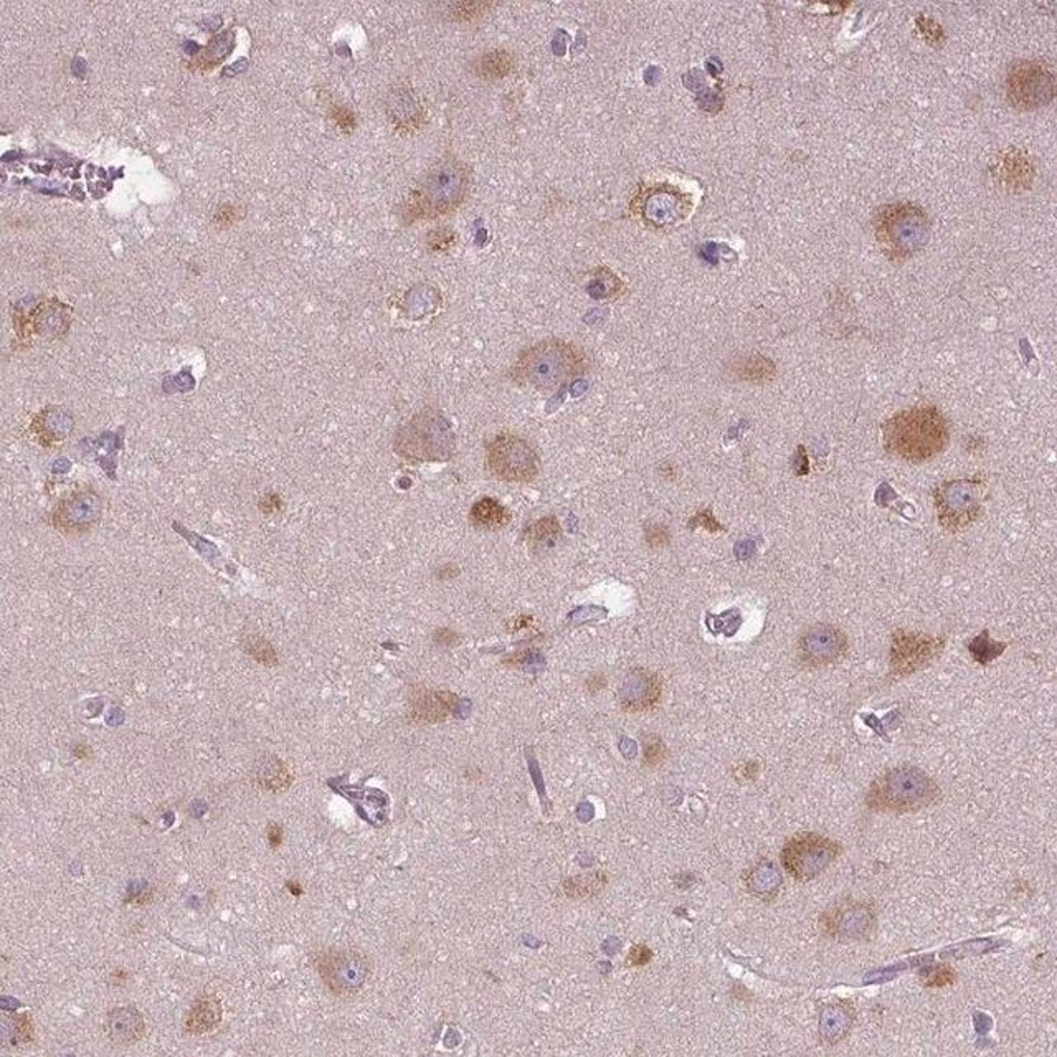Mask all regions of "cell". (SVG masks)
Here are the masks:
<instances>
[{"label": "cell", "instance_id": "6da1fadb", "mask_svg": "<svg viewBox=\"0 0 1057 1057\" xmlns=\"http://www.w3.org/2000/svg\"><path fill=\"white\" fill-rule=\"evenodd\" d=\"M472 186V169L464 160L446 154L422 176L401 205V222L413 225L456 212Z\"/></svg>", "mask_w": 1057, "mask_h": 1057}, {"label": "cell", "instance_id": "7a4b0ae2", "mask_svg": "<svg viewBox=\"0 0 1057 1057\" xmlns=\"http://www.w3.org/2000/svg\"><path fill=\"white\" fill-rule=\"evenodd\" d=\"M882 440L889 454L909 462H924L942 453L950 442V427L935 407L899 412L882 423Z\"/></svg>", "mask_w": 1057, "mask_h": 1057}, {"label": "cell", "instance_id": "3957f363", "mask_svg": "<svg viewBox=\"0 0 1057 1057\" xmlns=\"http://www.w3.org/2000/svg\"><path fill=\"white\" fill-rule=\"evenodd\" d=\"M586 367L588 361L580 347L562 339H545L519 354L511 377L535 391H552L580 377Z\"/></svg>", "mask_w": 1057, "mask_h": 1057}, {"label": "cell", "instance_id": "277c9868", "mask_svg": "<svg viewBox=\"0 0 1057 1057\" xmlns=\"http://www.w3.org/2000/svg\"><path fill=\"white\" fill-rule=\"evenodd\" d=\"M940 798V788L930 775L912 765L890 768L878 777L866 795V805L879 813H915Z\"/></svg>", "mask_w": 1057, "mask_h": 1057}, {"label": "cell", "instance_id": "5b68a950", "mask_svg": "<svg viewBox=\"0 0 1057 1057\" xmlns=\"http://www.w3.org/2000/svg\"><path fill=\"white\" fill-rule=\"evenodd\" d=\"M874 231L889 259L906 261L927 245L930 219L919 205H886L874 219Z\"/></svg>", "mask_w": 1057, "mask_h": 1057}, {"label": "cell", "instance_id": "8992f818", "mask_svg": "<svg viewBox=\"0 0 1057 1057\" xmlns=\"http://www.w3.org/2000/svg\"><path fill=\"white\" fill-rule=\"evenodd\" d=\"M395 452L413 462H443L454 452V433L450 422L438 410H422L399 428Z\"/></svg>", "mask_w": 1057, "mask_h": 1057}, {"label": "cell", "instance_id": "52a82bcc", "mask_svg": "<svg viewBox=\"0 0 1057 1057\" xmlns=\"http://www.w3.org/2000/svg\"><path fill=\"white\" fill-rule=\"evenodd\" d=\"M985 480L947 481L935 489V511L939 523L950 533H960L973 524L981 514Z\"/></svg>", "mask_w": 1057, "mask_h": 1057}, {"label": "cell", "instance_id": "ba28073f", "mask_svg": "<svg viewBox=\"0 0 1057 1057\" xmlns=\"http://www.w3.org/2000/svg\"><path fill=\"white\" fill-rule=\"evenodd\" d=\"M314 963L329 991L344 998L359 993L372 973V960L359 949H328Z\"/></svg>", "mask_w": 1057, "mask_h": 1057}, {"label": "cell", "instance_id": "9c48e42d", "mask_svg": "<svg viewBox=\"0 0 1057 1057\" xmlns=\"http://www.w3.org/2000/svg\"><path fill=\"white\" fill-rule=\"evenodd\" d=\"M841 854V846L827 836L801 833L787 841L782 849V864L793 879L808 882Z\"/></svg>", "mask_w": 1057, "mask_h": 1057}, {"label": "cell", "instance_id": "30bf717a", "mask_svg": "<svg viewBox=\"0 0 1057 1057\" xmlns=\"http://www.w3.org/2000/svg\"><path fill=\"white\" fill-rule=\"evenodd\" d=\"M631 207L648 227L669 229L691 214L693 197L679 187L656 184L643 188Z\"/></svg>", "mask_w": 1057, "mask_h": 1057}, {"label": "cell", "instance_id": "8fae6325", "mask_svg": "<svg viewBox=\"0 0 1057 1057\" xmlns=\"http://www.w3.org/2000/svg\"><path fill=\"white\" fill-rule=\"evenodd\" d=\"M1056 95V76L1048 65L1020 62L1006 76V97L1018 109L1031 111L1046 107Z\"/></svg>", "mask_w": 1057, "mask_h": 1057}, {"label": "cell", "instance_id": "7c38bea8", "mask_svg": "<svg viewBox=\"0 0 1057 1057\" xmlns=\"http://www.w3.org/2000/svg\"><path fill=\"white\" fill-rule=\"evenodd\" d=\"M488 468L499 480L529 483L539 474V458L525 440L504 433L488 444Z\"/></svg>", "mask_w": 1057, "mask_h": 1057}, {"label": "cell", "instance_id": "4fadbf2b", "mask_svg": "<svg viewBox=\"0 0 1057 1057\" xmlns=\"http://www.w3.org/2000/svg\"><path fill=\"white\" fill-rule=\"evenodd\" d=\"M103 515V499L93 488L72 491L60 499L50 514L56 531L68 535L86 534L95 529Z\"/></svg>", "mask_w": 1057, "mask_h": 1057}, {"label": "cell", "instance_id": "5bb4252c", "mask_svg": "<svg viewBox=\"0 0 1057 1057\" xmlns=\"http://www.w3.org/2000/svg\"><path fill=\"white\" fill-rule=\"evenodd\" d=\"M945 646L943 638L898 630L892 635L890 646V671L892 675L904 677L914 675L940 656Z\"/></svg>", "mask_w": 1057, "mask_h": 1057}, {"label": "cell", "instance_id": "9a60e30c", "mask_svg": "<svg viewBox=\"0 0 1057 1057\" xmlns=\"http://www.w3.org/2000/svg\"><path fill=\"white\" fill-rule=\"evenodd\" d=\"M819 924L829 937L849 942L866 939L874 929L876 917L869 904L848 899L821 915Z\"/></svg>", "mask_w": 1057, "mask_h": 1057}, {"label": "cell", "instance_id": "2e32d148", "mask_svg": "<svg viewBox=\"0 0 1057 1057\" xmlns=\"http://www.w3.org/2000/svg\"><path fill=\"white\" fill-rule=\"evenodd\" d=\"M848 651V636L833 625H813L801 633L798 655L801 663L811 667L828 666L839 661Z\"/></svg>", "mask_w": 1057, "mask_h": 1057}, {"label": "cell", "instance_id": "e0dca14e", "mask_svg": "<svg viewBox=\"0 0 1057 1057\" xmlns=\"http://www.w3.org/2000/svg\"><path fill=\"white\" fill-rule=\"evenodd\" d=\"M663 696V679L645 667L631 669L625 677L618 701L623 711L630 714L653 711Z\"/></svg>", "mask_w": 1057, "mask_h": 1057}, {"label": "cell", "instance_id": "ac0fdd59", "mask_svg": "<svg viewBox=\"0 0 1057 1057\" xmlns=\"http://www.w3.org/2000/svg\"><path fill=\"white\" fill-rule=\"evenodd\" d=\"M458 697L450 691L417 687L410 693V720L415 724H436L448 719L454 711Z\"/></svg>", "mask_w": 1057, "mask_h": 1057}, {"label": "cell", "instance_id": "d6986e66", "mask_svg": "<svg viewBox=\"0 0 1057 1057\" xmlns=\"http://www.w3.org/2000/svg\"><path fill=\"white\" fill-rule=\"evenodd\" d=\"M991 174L996 184L1003 187L1004 190L1021 192L1032 184L1034 168L1028 156H1024L1021 151L1010 149L995 159Z\"/></svg>", "mask_w": 1057, "mask_h": 1057}, {"label": "cell", "instance_id": "ffe728a7", "mask_svg": "<svg viewBox=\"0 0 1057 1057\" xmlns=\"http://www.w3.org/2000/svg\"><path fill=\"white\" fill-rule=\"evenodd\" d=\"M105 1030L107 1038L117 1046H133L137 1041L143 1040L146 1021L141 1011L133 1004L117 1006L107 1014Z\"/></svg>", "mask_w": 1057, "mask_h": 1057}, {"label": "cell", "instance_id": "44dd1931", "mask_svg": "<svg viewBox=\"0 0 1057 1057\" xmlns=\"http://www.w3.org/2000/svg\"><path fill=\"white\" fill-rule=\"evenodd\" d=\"M389 116L393 127L401 133H415L427 123V109L409 88L395 89L389 101Z\"/></svg>", "mask_w": 1057, "mask_h": 1057}, {"label": "cell", "instance_id": "7402d4cb", "mask_svg": "<svg viewBox=\"0 0 1057 1057\" xmlns=\"http://www.w3.org/2000/svg\"><path fill=\"white\" fill-rule=\"evenodd\" d=\"M223 1008L220 1000L214 995H205L198 998L192 1008L188 1010L184 1022L187 1034L204 1036L214 1032L222 1022Z\"/></svg>", "mask_w": 1057, "mask_h": 1057}, {"label": "cell", "instance_id": "603a6c76", "mask_svg": "<svg viewBox=\"0 0 1057 1057\" xmlns=\"http://www.w3.org/2000/svg\"><path fill=\"white\" fill-rule=\"evenodd\" d=\"M854 1016H856V1011H854L853 1004L849 1001L827 1004L819 1014L821 1038L829 1044H836V1042L844 1040L853 1026Z\"/></svg>", "mask_w": 1057, "mask_h": 1057}, {"label": "cell", "instance_id": "cb8c5ba5", "mask_svg": "<svg viewBox=\"0 0 1057 1057\" xmlns=\"http://www.w3.org/2000/svg\"><path fill=\"white\" fill-rule=\"evenodd\" d=\"M747 890L765 902L773 900L782 888V874L772 861L757 862L746 874Z\"/></svg>", "mask_w": 1057, "mask_h": 1057}, {"label": "cell", "instance_id": "d4e9b609", "mask_svg": "<svg viewBox=\"0 0 1057 1057\" xmlns=\"http://www.w3.org/2000/svg\"><path fill=\"white\" fill-rule=\"evenodd\" d=\"M777 367L768 357L760 354L737 357L729 365V375L740 382L764 383L772 381Z\"/></svg>", "mask_w": 1057, "mask_h": 1057}, {"label": "cell", "instance_id": "484cf974", "mask_svg": "<svg viewBox=\"0 0 1057 1057\" xmlns=\"http://www.w3.org/2000/svg\"><path fill=\"white\" fill-rule=\"evenodd\" d=\"M32 430H36L45 446H50L72 433L73 417L66 410L46 409L36 418Z\"/></svg>", "mask_w": 1057, "mask_h": 1057}, {"label": "cell", "instance_id": "4316f807", "mask_svg": "<svg viewBox=\"0 0 1057 1057\" xmlns=\"http://www.w3.org/2000/svg\"><path fill=\"white\" fill-rule=\"evenodd\" d=\"M257 782L263 790L279 793L290 788L293 775L288 765L276 756L261 757L257 767Z\"/></svg>", "mask_w": 1057, "mask_h": 1057}, {"label": "cell", "instance_id": "83f0119b", "mask_svg": "<svg viewBox=\"0 0 1057 1057\" xmlns=\"http://www.w3.org/2000/svg\"><path fill=\"white\" fill-rule=\"evenodd\" d=\"M514 56L503 48L489 50L474 63V73L481 80H504L514 70Z\"/></svg>", "mask_w": 1057, "mask_h": 1057}, {"label": "cell", "instance_id": "f1b7e54d", "mask_svg": "<svg viewBox=\"0 0 1057 1057\" xmlns=\"http://www.w3.org/2000/svg\"><path fill=\"white\" fill-rule=\"evenodd\" d=\"M470 519H472L473 525L478 529L498 531V529H503L504 525L509 524L511 514L506 507L498 503L496 499L483 498L473 506Z\"/></svg>", "mask_w": 1057, "mask_h": 1057}, {"label": "cell", "instance_id": "f546056e", "mask_svg": "<svg viewBox=\"0 0 1057 1057\" xmlns=\"http://www.w3.org/2000/svg\"><path fill=\"white\" fill-rule=\"evenodd\" d=\"M562 535V527H560L559 521L549 515V517H543L537 523L529 525L525 531V541L533 547L534 551H549L552 549Z\"/></svg>", "mask_w": 1057, "mask_h": 1057}, {"label": "cell", "instance_id": "4dcf8cb0", "mask_svg": "<svg viewBox=\"0 0 1057 1057\" xmlns=\"http://www.w3.org/2000/svg\"><path fill=\"white\" fill-rule=\"evenodd\" d=\"M1006 648H1008L1006 643L991 640L990 638V631L988 630L981 631V635H978L977 638L969 645V651L971 653V656L977 661L978 665H983V666L990 665L996 657L1001 656Z\"/></svg>", "mask_w": 1057, "mask_h": 1057}, {"label": "cell", "instance_id": "1f68e13d", "mask_svg": "<svg viewBox=\"0 0 1057 1057\" xmlns=\"http://www.w3.org/2000/svg\"><path fill=\"white\" fill-rule=\"evenodd\" d=\"M605 886V878L602 874H594V876H578V878H572L564 882V890L565 894L572 899L588 898L594 896L596 892H600V889Z\"/></svg>", "mask_w": 1057, "mask_h": 1057}, {"label": "cell", "instance_id": "d6a6232c", "mask_svg": "<svg viewBox=\"0 0 1057 1057\" xmlns=\"http://www.w3.org/2000/svg\"><path fill=\"white\" fill-rule=\"evenodd\" d=\"M243 646L249 656L258 661L259 665H263V666H276L278 665V655H276L275 648L265 638L251 635L245 640Z\"/></svg>", "mask_w": 1057, "mask_h": 1057}, {"label": "cell", "instance_id": "836d02e7", "mask_svg": "<svg viewBox=\"0 0 1057 1057\" xmlns=\"http://www.w3.org/2000/svg\"><path fill=\"white\" fill-rule=\"evenodd\" d=\"M493 4L489 2H454L446 9V15L453 22H470L474 18L483 17Z\"/></svg>", "mask_w": 1057, "mask_h": 1057}, {"label": "cell", "instance_id": "e575fe53", "mask_svg": "<svg viewBox=\"0 0 1057 1057\" xmlns=\"http://www.w3.org/2000/svg\"><path fill=\"white\" fill-rule=\"evenodd\" d=\"M740 623H742V616H740L738 610H736V608L726 612V614L719 615V616H712V615L707 616V626H709V630L714 635L724 633L726 636H732L738 630Z\"/></svg>", "mask_w": 1057, "mask_h": 1057}, {"label": "cell", "instance_id": "d590c367", "mask_svg": "<svg viewBox=\"0 0 1057 1057\" xmlns=\"http://www.w3.org/2000/svg\"><path fill=\"white\" fill-rule=\"evenodd\" d=\"M616 281H620V279H618V278H616L614 273H610V271H606V269H602V271L598 273V278H596L595 283L590 286V291H592V294H594L595 298H610V296H615V294L620 293V290L623 288V285L610 286V283H616Z\"/></svg>", "mask_w": 1057, "mask_h": 1057}, {"label": "cell", "instance_id": "8d00e7d4", "mask_svg": "<svg viewBox=\"0 0 1057 1057\" xmlns=\"http://www.w3.org/2000/svg\"><path fill=\"white\" fill-rule=\"evenodd\" d=\"M456 233L450 229H435L428 231L427 247L430 251H446L456 243Z\"/></svg>", "mask_w": 1057, "mask_h": 1057}, {"label": "cell", "instance_id": "74e56055", "mask_svg": "<svg viewBox=\"0 0 1057 1057\" xmlns=\"http://www.w3.org/2000/svg\"><path fill=\"white\" fill-rule=\"evenodd\" d=\"M666 758V747L656 736H648L645 738V764L648 767H657Z\"/></svg>", "mask_w": 1057, "mask_h": 1057}, {"label": "cell", "instance_id": "f35d334b", "mask_svg": "<svg viewBox=\"0 0 1057 1057\" xmlns=\"http://www.w3.org/2000/svg\"><path fill=\"white\" fill-rule=\"evenodd\" d=\"M14 1030H15L17 1040L24 1044H28L36 1040V1026H34V1020L30 1014H17L14 1018Z\"/></svg>", "mask_w": 1057, "mask_h": 1057}, {"label": "cell", "instance_id": "ab89813d", "mask_svg": "<svg viewBox=\"0 0 1057 1057\" xmlns=\"http://www.w3.org/2000/svg\"><path fill=\"white\" fill-rule=\"evenodd\" d=\"M917 25L924 34L929 44H932L933 46H940L943 44L945 34H943L942 27L937 22H933L932 18L919 17L917 18Z\"/></svg>", "mask_w": 1057, "mask_h": 1057}, {"label": "cell", "instance_id": "60d3db41", "mask_svg": "<svg viewBox=\"0 0 1057 1057\" xmlns=\"http://www.w3.org/2000/svg\"><path fill=\"white\" fill-rule=\"evenodd\" d=\"M953 981H955V971L950 967L942 965V967L930 970V973L927 975V980H925V986L942 988V986L950 985Z\"/></svg>", "mask_w": 1057, "mask_h": 1057}, {"label": "cell", "instance_id": "b9f144b4", "mask_svg": "<svg viewBox=\"0 0 1057 1057\" xmlns=\"http://www.w3.org/2000/svg\"><path fill=\"white\" fill-rule=\"evenodd\" d=\"M669 531L665 525L653 524L646 527V541H648L651 547L659 549V547H666L669 544Z\"/></svg>", "mask_w": 1057, "mask_h": 1057}, {"label": "cell", "instance_id": "7bdbcfd3", "mask_svg": "<svg viewBox=\"0 0 1057 1057\" xmlns=\"http://www.w3.org/2000/svg\"><path fill=\"white\" fill-rule=\"evenodd\" d=\"M332 119H334V121H336V123H338V125L340 126L344 131H351V129H354V125H356L354 115H352V113H351V111H349V109L344 107H334V111H332Z\"/></svg>", "mask_w": 1057, "mask_h": 1057}, {"label": "cell", "instance_id": "ee69618b", "mask_svg": "<svg viewBox=\"0 0 1057 1057\" xmlns=\"http://www.w3.org/2000/svg\"><path fill=\"white\" fill-rule=\"evenodd\" d=\"M267 839L268 844H269V848H271V849H278V848H281V844H283V841H285V831H283V827H281V825H278V823H275V821H269L267 827Z\"/></svg>", "mask_w": 1057, "mask_h": 1057}, {"label": "cell", "instance_id": "f6af8a7d", "mask_svg": "<svg viewBox=\"0 0 1057 1057\" xmlns=\"http://www.w3.org/2000/svg\"><path fill=\"white\" fill-rule=\"evenodd\" d=\"M697 521H699V523H701L704 527H707L709 531H712V533H716V531H720V529H722V527L719 525V523L714 519L711 509H707V511H704V513H701V514L696 515V517H694L693 523H697Z\"/></svg>", "mask_w": 1057, "mask_h": 1057}, {"label": "cell", "instance_id": "bcb514c9", "mask_svg": "<svg viewBox=\"0 0 1057 1057\" xmlns=\"http://www.w3.org/2000/svg\"><path fill=\"white\" fill-rule=\"evenodd\" d=\"M152 890L149 888H143L139 892H133V896L127 899V904H134V906H146L151 904Z\"/></svg>", "mask_w": 1057, "mask_h": 1057}, {"label": "cell", "instance_id": "7dc6e473", "mask_svg": "<svg viewBox=\"0 0 1057 1057\" xmlns=\"http://www.w3.org/2000/svg\"><path fill=\"white\" fill-rule=\"evenodd\" d=\"M259 506L263 509V513L269 514V513H275V511H278L281 507V499H279L278 494H268L267 498L261 501Z\"/></svg>", "mask_w": 1057, "mask_h": 1057}, {"label": "cell", "instance_id": "c3c4849f", "mask_svg": "<svg viewBox=\"0 0 1057 1057\" xmlns=\"http://www.w3.org/2000/svg\"><path fill=\"white\" fill-rule=\"evenodd\" d=\"M235 219H237V212H235V208H231L230 205H225V207H222V212L217 214V222L223 225V227L231 225V223L235 222Z\"/></svg>", "mask_w": 1057, "mask_h": 1057}, {"label": "cell", "instance_id": "681fc988", "mask_svg": "<svg viewBox=\"0 0 1057 1057\" xmlns=\"http://www.w3.org/2000/svg\"><path fill=\"white\" fill-rule=\"evenodd\" d=\"M436 635H440V636H435V640L444 645V646H453V645L458 643V636L454 635L453 631L440 630Z\"/></svg>", "mask_w": 1057, "mask_h": 1057}, {"label": "cell", "instance_id": "f907efd6", "mask_svg": "<svg viewBox=\"0 0 1057 1057\" xmlns=\"http://www.w3.org/2000/svg\"><path fill=\"white\" fill-rule=\"evenodd\" d=\"M129 978H131L129 971H126L125 969H117L109 975V983L115 986H123Z\"/></svg>", "mask_w": 1057, "mask_h": 1057}, {"label": "cell", "instance_id": "816d5d0a", "mask_svg": "<svg viewBox=\"0 0 1057 1057\" xmlns=\"http://www.w3.org/2000/svg\"><path fill=\"white\" fill-rule=\"evenodd\" d=\"M645 951H648L646 947H633V949H631V955L630 959H628V963H633V965H645V963H646V961L649 960L646 959V957L643 959V953H645Z\"/></svg>", "mask_w": 1057, "mask_h": 1057}, {"label": "cell", "instance_id": "f5cc1de1", "mask_svg": "<svg viewBox=\"0 0 1057 1057\" xmlns=\"http://www.w3.org/2000/svg\"><path fill=\"white\" fill-rule=\"evenodd\" d=\"M72 754L73 757H76V758H88V757H91V754H93V750H91V747H89L88 744H85V742H76V744H73Z\"/></svg>", "mask_w": 1057, "mask_h": 1057}, {"label": "cell", "instance_id": "db71d44e", "mask_svg": "<svg viewBox=\"0 0 1057 1057\" xmlns=\"http://www.w3.org/2000/svg\"><path fill=\"white\" fill-rule=\"evenodd\" d=\"M604 686H605V679H604V677H602V676H598V681H596V676H594V677H590V679H588V689H590V691H592V693H596V691H600V689H602V687H604Z\"/></svg>", "mask_w": 1057, "mask_h": 1057}, {"label": "cell", "instance_id": "11a10c76", "mask_svg": "<svg viewBox=\"0 0 1057 1057\" xmlns=\"http://www.w3.org/2000/svg\"><path fill=\"white\" fill-rule=\"evenodd\" d=\"M286 889H288V890L293 894L294 898H300V896L302 894L301 884H300V882H296V880H288V882H286Z\"/></svg>", "mask_w": 1057, "mask_h": 1057}]
</instances>
